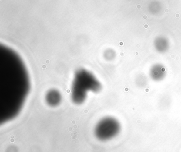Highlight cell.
Returning a JSON list of instances; mask_svg holds the SVG:
<instances>
[{
	"mask_svg": "<svg viewBox=\"0 0 181 152\" xmlns=\"http://www.w3.org/2000/svg\"><path fill=\"white\" fill-rule=\"evenodd\" d=\"M100 89V84L92 74L85 70H80L76 74L73 84L72 101L77 105L81 104L87 98V91L98 92Z\"/></svg>",
	"mask_w": 181,
	"mask_h": 152,
	"instance_id": "1",
	"label": "cell"
},
{
	"mask_svg": "<svg viewBox=\"0 0 181 152\" xmlns=\"http://www.w3.org/2000/svg\"><path fill=\"white\" fill-rule=\"evenodd\" d=\"M121 125L116 118L107 116L102 118L96 124L94 133L100 141H107L113 139L119 134Z\"/></svg>",
	"mask_w": 181,
	"mask_h": 152,
	"instance_id": "2",
	"label": "cell"
},
{
	"mask_svg": "<svg viewBox=\"0 0 181 152\" xmlns=\"http://www.w3.org/2000/svg\"><path fill=\"white\" fill-rule=\"evenodd\" d=\"M166 75L165 67L159 63L153 64L149 71V76L154 81H160L164 79Z\"/></svg>",
	"mask_w": 181,
	"mask_h": 152,
	"instance_id": "3",
	"label": "cell"
},
{
	"mask_svg": "<svg viewBox=\"0 0 181 152\" xmlns=\"http://www.w3.org/2000/svg\"><path fill=\"white\" fill-rule=\"evenodd\" d=\"M46 101L47 104L51 107H56L61 101V95L60 92L55 89L50 90L46 96Z\"/></svg>",
	"mask_w": 181,
	"mask_h": 152,
	"instance_id": "4",
	"label": "cell"
},
{
	"mask_svg": "<svg viewBox=\"0 0 181 152\" xmlns=\"http://www.w3.org/2000/svg\"><path fill=\"white\" fill-rule=\"evenodd\" d=\"M156 49L159 52H164L168 49V41L163 37H159L156 39L155 42Z\"/></svg>",
	"mask_w": 181,
	"mask_h": 152,
	"instance_id": "5",
	"label": "cell"
}]
</instances>
